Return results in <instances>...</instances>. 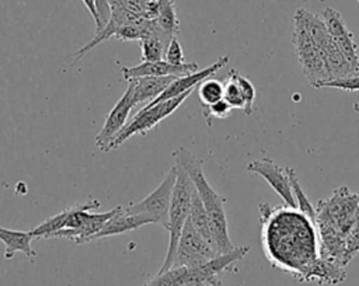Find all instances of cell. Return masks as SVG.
<instances>
[{
	"label": "cell",
	"instance_id": "603a6c76",
	"mask_svg": "<svg viewBox=\"0 0 359 286\" xmlns=\"http://www.w3.org/2000/svg\"><path fill=\"white\" fill-rule=\"evenodd\" d=\"M139 42L142 49V62H154L163 59L167 43L158 34L150 32L144 35Z\"/></svg>",
	"mask_w": 359,
	"mask_h": 286
},
{
	"label": "cell",
	"instance_id": "e0dca14e",
	"mask_svg": "<svg viewBox=\"0 0 359 286\" xmlns=\"http://www.w3.org/2000/svg\"><path fill=\"white\" fill-rule=\"evenodd\" d=\"M174 76H161V77H139L129 80L132 87V100L133 105L150 102L157 98L174 80Z\"/></svg>",
	"mask_w": 359,
	"mask_h": 286
},
{
	"label": "cell",
	"instance_id": "9c48e42d",
	"mask_svg": "<svg viewBox=\"0 0 359 286\" xmlns=\"http://www.w3.org/2000/svg\"><path fill=\"white\" fill-rule=\"evenodd\" d=\"M175 179H177V165H172L168 174L165 175V178L158 184V186L153 192H150L140 202L132 203L123 207L125 212L136 213V214H140V213L149 214L154 220V223H158L163 227H167Z\"/></svg>",
	"mask_w": 359,
	"mask_h": 286
},
{
	"label": "cell",
	"instance_id": "cb8c5ba5",
	"mask_svg": "<svg viewBox=\"0 0 359 286\" xmlns=\"http://www.w3.org/2000/svg\"><path fill=\"white\" fill-rule=\"evenodd\" d=\"M223 91H224V86L220 80L210 79V77L205 79L198 87V95L202 102V107L210 105L223 100Z\"/></svg>",
	"mask_w": 359,
	"mask_h": 286
},
{
	"label": "cell",
	"instance_id": "7402d4cb",
	"mask_svg": "<svg viewBox=\"0 0 359 286\" xmlns=\"http://www.w3.org/2000/svg\"><path fill=\"white\" fill-rule=\"evenodd\" d=\"M286 172H287V177H289V182H290V188H292L294 200H296V207L302 213H304L316 224V206L306 196V193H304V191H303V188H302V185L299 182V178H297L294 170L290 168V167H286Z\"/></svg>",
	"mask_w": 359,
	"mask_h": 286
},
{
	"label": "cell",
	"instance_id": "6da1fadb",
	"mask_svg": "<svg viewBox=\"0 0 359 286\" xmlns=\"http://www.w3.org/2000/svg\"><path fill=\"white\" fill-rule=\"evenodd\" d=\"M258 209L266 259L299 282H306L313 262L318 258L316 224L293 206L259 203Z\"/></svg>",
	"mask_w": 359,
	"mask_h": 286
},
{
	"label": "cell",
	"instance_id": "9a60e30c",
	"mask_svg": "<svg viewBox=\"0 0 359 286\" xmlns=\"http://www.w3.org/2000/svg\"><path fill=\"white\" fill-rule=\"evenodd\" d=\"M199 69L198 63H185L181 66L172 64L170 62H167L165 59L161 60H154V62H142L140 64L128 67V66H122V76L125 80H132V79H139V77H161V76H174V77H180V76H187L191 74L194 72H196Z\"/></svg>",
	"mask_w": 359,
	"mask_h": 286
},
{
	"label": "cell",
	"instance_id": "5bb4252c",
	"mask_svg": "<svg viewBox=\"0 0 359 286\" xmlns=\"http://www.w3.org/2000/svg\"><path fill=\"white\" fill-rule=\"evenodd\" d=\"M230 60V56L224 55V56H220L219 59H216L210 66L202 69V70H196L191 74H187V76H180V77H175L171 84L157 97L154 98L153 101L147 102L144 107H150V105H154V104H158L161 101H165V100H170V98H174V97H178L181 94H184L185 91L188 90H194L198 84H201L205 79L208 77H212L217 70H220L222 67H224Z\"/></svg>",
	"mask_w": 359,
	"mask_h": 286
},
{
	"label": "cell",
	"instance_id": "83f0119b",
	"mask_svg": "<svg viewBox=\"0 0 359 286\" xmlns=\"http://www.w3.org/2000/svg\"><path fill=\"white\" fill-rule=\"evenodd\" d=\"M164 59L172 64H177V66H181V64H185V55H184V49H182V45L178 39V36H174L167 48H165V52H164Z\"/></svg>",
	"mask_w": 359,
	"mask_h": 286
},
{
	"label": "cell",
	"instance_id": "4316f807",
	"mask_svg": "<svg viewBox=\"0 0 359 286\" xmlns=\"http://www.w3.org/2000/svg\"><path fill=\"white\" fill-rule=\"evenodd\" d=\"M229 73H230V74L234 77V80L237 81V84H238V87H240V90H241V94H243V97H244V101H245L244 114H245V115H251V114H252L254 101H255V97H257L255 87L252 86V83H251L247 77L241 76V74H240L238 72H236L234 69L230 70Z\"/></svg>",
	"mask_w": 359,
	"mask_h": 286
},
{
	"label": "cell",
	"instance_id": "277c9868",
	"mask_svg": "<svg viewBox=\"0 0 359 286\" xmlns=\"http://www.w3.org/2000/svg\"><path fill=\"white\" fill-rule=\"evenodd\" d=\"M359 214V193L351 192L346 186L337 188L327 199L316 206L317 236H339L346 238Z\"/></svg>",
	"mask_w": 359,
	"mask_h": 286
},
{
	"label": "cell",
	"instance_id": "8fae6325",
	"mask_svg": "<svg viewBox=\"0 0 359 286\" xmlns=\"http://www.w3.org/2000/svg\"><path fill=\"white\" fill-rule=\"evenodd\" d=\"M133 100H132V87L128 84L126 91L123 95L116 101V104L112 107L109 114L105 118V122L95 136V146L101 151H109L111 143L116 137V135L123 129L126 125V121L129 118V114L133 108Z\"/></svg>",
	"mask_w": 359,
	"mask_h": 286
},
{
	"label": "cell",
	"instance_id": "44dd1931",
	"mask_svg": "<svg viewBox=\"0 0 359 286\" xmlns=\"http://www.w3.org/2000/svg\"><path fill=\"white\" fill-rule=\"evenodd\" d=\"M158 29L161 34L171 41L174 36L178 35L180 31V21L175 14V3L174 0H161L158 14L154 18Z\"/></svg>",
	"mask_w": 359,
	"mask_h": 286
},
{
	"label": "cell",
	"instance_id": "3957f363",
	"mask_svg": "<svg viewBox=\"0 0 359 286\" xmlns=\"http://www.w3.org/2000/svg\"><path fill=\"white\" fill-rule=\"evenodd\" d=\"M172 157L175 158V164H180L191 177L195 185V189L209 214L213 240H215L217 252L219 254L230 252L231 250H234V245L229 236V224H227V217L224 210L226 199L222 195H219L208 182L202 168L203 161L198 158L187 147H178L175 151H172Z\"/></svg>",
	"mask_w": 359,
	"mask_h": 286
},
{
	"label": "cell",
	"instance_id": "52a82bcc",
	"mask_svg": "<svg viewBox=\"0 0 359 286\" xmlns=\"http://www.w3.org/2000/svg\"><path fill=\"white\" fill-rule=\"evenodd\" d=\"M195 90V88H194ZM194 90H188L184 94L161 101L158 104L143 107L140 111L136 112V115L132 118L129 123L123 126V129L116 135L114 142L111 143V150L118 149L125 140L132 137L133 135H144L154 126H157L163 119H165L168 115H171L174 111L180 108V105L194 93Z\"/></svg>",
	"mask_w": 359,
	"mask_h": 286
},
{
	"label": "cell",
	"instance_id": "d6986e66",
	"mask_svg": "<svg viewBox=\"0 0 359 286\" xmlns=\"http://www.w3.org/2000/svg\"><path fill=\"white\" fill-rule=\"evenodd\" d=\"M346 278V271L345 266L324 259V258H317L306 278V282H316L318 285H338L344 282Z\"/></svg>",
	"mask_w": 359,
	"mask_h": 286
},
{
	"label": "cell",
	"instance_id": "4dcf8cb0",
	"mask_svg": "<svg viewBox=\"0 0 359 286\" xmlns=\"http://www.w3.org/2000/svg\"><path fill=\"white\" fill-rule=\"evenodd\" d=\"M84 3V6L87 7V10L90 11L94 22H95V31H98L101 28V22H100V17H98V11H97V6H95V0H81Z\"/></svg>",
	"mask_w": 359,
	"mask_h": 286
},
{
	"label": "cell",
	"instance_id": "4fadbf2b",
	"mask_svg": "<svg viewBox=\"0 0 359 286\" xmlns=\"http://www.w3.org/2000/svg\"><path fill=\"white\" fill-rule=\"evenodd\" d=\"M247 171L261 175L271 185V188L283 199L285 205L296 207V200L290 188L286 168L280 167L273 160L262 158L251 161L247 165Z\"/></svg>",
	"mask_w": 359,
	"mask_h": 286
},
{
	"label": "cell",
	"instance_id": "7c38bea8",
	"mask_svg": "<svg viewBox=\"0 0 359 286\" xmlns=\"http://www.w3.org/2000/svg\"><path fill=\"white\" fill-rule=\"evenodd\" d=\"M321 18L337 46L341 49V52L345 55L349 63L359 72L358 45L355 42L353 34L348 29V25L342 18L341 13L331 7H327L321 13Z\"/></svg>",
	"mask_w": 359,
	"mask_h": 286
},
{
	"label": "cell",
	"instance_id": "f1b7e54d",
	"mask_svg": "<svg viewBox=\"0 0 359 286\" xmlns=\"http://www.w3.org/2000/svg\"><path fill=\"white\" fill-rule=\"evenodd\" d=\"M231 109L233 108L224 100H220V101H217L215 104L205 105L203 107V115H205V119H206L208 125H210L212 118H219V119L227 118L230 115Z\"/></svg>",
	"mask_w": 359,
	"mask_h": 286
},
{
	"label": "cell",
	"instance_id": "ac0fdd59",
	"mask_svg": "<svg viewBox=\"0 0 359 286\" xmlns=\"http://www.w3.org/2000/svg\"><path fill=\"white\" fill-rule=\"evenodd\" d=\"M34 234L29 231L10 230L0 226V241L4 244V258L11 259L15 252H22L28 258H34L36 252L34 251L31 243L34 240Z\"/></svg>",
	"mask_w": 359,
	"mask_h": 286
},
{
	"label": "cell",
	"instance_id": "ffe728a7",
	"mask_svg": "<svg viewBox=\"0 0 359 286\" xmlns=\"http://www.w3.org/2000/svg\"><path fill=\"white\" fill-rule=\"evenodd\" d=\"M188 219L191 220L192 226L195 227V230L203 236L215 248V240H213V233H212V224H210V219L209 214L196 192V189L192 193V200H191V209H189V216ZM217 250V248H216Z\"/></svg>",
	"mask_w": 359,
	"mask_h": 286
},
{
	"label": "cell",
	"instance_id": "484cf974",
	"mask_svg": "<svg viewBox=\"0 0 359 286\" xmlns=\"http://www.w3.org/2000/svg\"><path fill=\"white\" fill-rule=\"evenodd\" d=\"M224 91H223V100L233 108V109H243L245 108V101L241 94V90L234 80V77L229 73L226 83H223Z\"/></svg>",
	"mask_w": 359,
	"mask_h": 286
},
{
	"label": "cell",
	"instance_id": "7a4b0ae2",
	"mask_svg": "<svg viewBox=\"0 0 359 286\" xmlns=\"http://www.w3.org/2000/svg\"><path fill=\"white\" fill-rule=\"evenodd\" d=\"M98 206L100 200L97 199L74 203L34 227L31 233L35 238H50L52 236L56 238H67L79 245L93 241L105 222L119 209L118 206L105 213H90V210H94Z\"/></svg>",
	"mask_w": 359,
	"mask_h": 286
},
{
	"label": "cell",
	"instance_id": "2e32d148",
	"mask_svg": "<svg viewBox=\"0 0 359 286\" xmlns=\"http://www.w3.org/2000/svg\"><path fill=\"white\" fill-rule=\"evenodd\" d=\"M146 224H154V220L149 214L128 213L125 212L123 207L119 206L118 212L105 222L102 229L95 234L94 240L105 238L111 236H119V234L136 230Z\"/></svg>",
	"mask_w": 359,
	"mask_h": 286
},
{
	"label": "cell",
	"instance_id": "8992f818",
	"mask_svg": "<svg viewBox=\"0 0 359 286\" xmlns=\"http://www.w3.org/2000/svg\"><path fill=\"white\" fill-rule=\"evenodd\" d=\"M309 10L297 8L293 15V31H292V45L294 53L302 66V72L307 79L309 84L313 86L320 80H328V73L324 62L318 53L316 41L311 35L307 18Z\"/></svg>",
	"mask_w": 359,
	"mask_h": 286
},
{
	"label": "cell",
	"instance_id": "ba28073f",
	"mask_svg": "<svg viewBox=\"0 0 359 286\" xmlns=\"http://www.w3.org/2000/svg\"><path fill=\"white\" fill-rule=\"evenodd\" d=\"M307 18H309V27H310L311 35L316 41L318 53L324 62L328 77L335 79V77H345L351 74H359V72L349 63V60L345 57V55L341 52V49L337 46V43L331 38L323 18L310 11L307 14Z\"/></svg>",
	"mask_w": 359,
	"mask_h": 286
},
{
	"label": "cell",
	"instance_id": "30bf717a",
	"mask_svg": "<svg viewBox=\"0 0 359 286\" xmlns=\"http://www.w3.org/2000/svg\"><path fill=\"white\" fill-rule=\"evenodd\" d=\"M216 255H219L217 250L203 236H201L192 226L191 220L187 219L177 245L172 266H199Z\"/></svg>",
	"mask_w": 359,
	"mask_h": 286
},
{
	"label": "cell",
	"instance_id": "5b68a950",
	"mask_svg": "<svg viewBox=\"0 0 359 286\" xmlns=\"http://www.w3.org/2000/svg\"><path fill=\"white\" fill-rule=\"evenodd\" d=\"M177 165V179L172 191V199L170 205V212H168V224L165 230L168 231V250L164 258L163 265L160 266L158 272H164L170 269L174 264L175 254H177V245L184 229V224L189 216V209H191V200H192V193L195 191V185L188 175V172L180 165Z\"/></svg>",
	"mask_w": 359,
	"mask_h": 286
},
{
	"label": "cell",
	"instance_id": "f546056e",
	"mask_svg": "<svg viewBox=\"0 0 359 286\" xmlns=\"http://www.w3.org/2000/svg\"><path fill=\"white\" fill-rule=\"evenodd\" d=\"M345 243H346V255L349 258V261H352L356 254L359 252V214L352 226V229L349 230L346 238H345Z\"/></svg>",
	"mask_w": 359,
	"mask_h": 286
},
{
	"label": "cell",
	"instance_id": "1f68e13d",
	"mask_svg": "<svg viewBox=\"0 0 359 286\" xmlns=\"http://www.w3.org/2000/svg\"><path fill=\"white\" fill-rule=\"evenodd\" d=\"M356 1H358V3H359V0H356Z\"/></svg>",
	"mask_w": 359,
	"mask_h": 286
},
{
	"label": "cell",
	"instance_id": "d4e9b609",
	"mask_svg": "<svg viewBox=\"0 0 359 286\" xmlns=\"http://www.w3.org/2000/svg\"><path fill=\"white\" fill-rule=\"evenodd\" d=\"M311 87L314 88H338L342 91L348 93H358L359 91V74H351L345 77H335V79H328V80H320L314 83Z\"/></svg>",
	"mask_w": 359,
	"mask_h": 286
}]
</instances>
